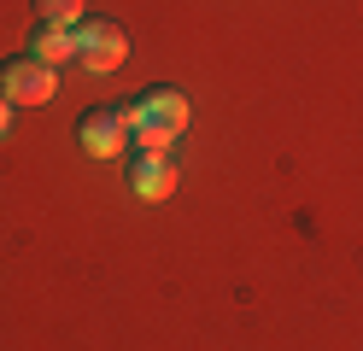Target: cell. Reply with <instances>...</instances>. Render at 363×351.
<instances>
[{"instance_id":"obj_1","label":"cell","mask_w":363,"mask_h":351,"mask_svg":"<svg viewBox=\"0 0 363 351\" xmlns=\"http://www.w3.org/2000/svg\"><path fill=\"white\" fill-rule=\"evenodd\" d=\"M188 117H194V106L176 88H147L135 100V152H170L182 129H188Z\"/></svg>"},{"instance_id":"obj_2","label":"cell","mask_w":363,"mask_h":351,"mask_svg":"<svg viewBox=\"0 0 363 351\" xmlns=\"http://www.w3.org/2000/svg\"><path fill=\"white\" fill-rule=\"evenodd\" d=\"M77 140L88 158H123L135 147V100H106L77 117Z\"/></svg>"},{"instance_id":"obj_3","label":"cell","mask_w":363,"mask_h":351,"mask_svg":"<svg viewBox=\"0 0 363 351\" xmlns=\"http://www.w3.org/2000/svg\"><path fill=\"white\" fill-rule=\"evenodd\" d=\"M0 94H6L12 106H48L59 94V70L41 65L35 53H18V59L0 65Z\"/></svg>"},{"instance_id":"obj_4","label":"cell","mask_w":363,"mask_h":351,"mask_svg":"<svg viewBox=\"0 0 363 351\" xmlns=\"http://www.w3.org/2000/svg\"><path fill=\"white\" fill-rule=\"evenodd\" d=\"M129 59V35L118 18H88L77 23V65H88L94 77H106V70H118Z\"/></svg>"},{"instance_id":"obj_5","label":"cell","mask_w":363,"mask_h":351,"mask_svg":"<svg viewBox=\"0 0 363 351\" xmlns=\"http://www.w3.org/2000/svg\"><path fill=\"white\" fill-rule=\"evenodd\" d=\"M129 194L147 199V205L170 199V194H176V164H170V152H135V164H129Z\"/></svg>"},{"instance_id":"obj_6","label":"cell","mask_w":363,"mask_h":351,"mask_svg":"<svg viewBox=\"0 0 363 351\" xmlns=\"http://www.w3.org/2000/svg\"><path fill=\"white\" fill-rule=\"evenodd\" d=\"M30 53L41 65H65V59H77V30H65V23H35V35H30Z\"/></svg>"},{"instance_id":"obj_7","label":"cell","mask_w":363,"mask_h":351,"mask_svg":"<svg viewBox=\"0 0 363 351\" xmlns=\"http://www.w3.org/2000/svg\"><path fill=\"white\" fill-rule=\"evenodd\" d=\"M82 6L88 0H35V23H65V30H77Z\"/></svg>"},{"instance_id":"obj_8","label":"cell","mask_w":363,"mask_h":351,"mask_svg":"<svg viewBox=\"0 0 363 351\" xmlns=\"http://www.w3.org/2000/svg\"><path fill=\"white\" fill-rule=\"evenodd\" d=\"M6 135H12V100L0 94V140H6Z\"/></svg>"}]
</instances>
